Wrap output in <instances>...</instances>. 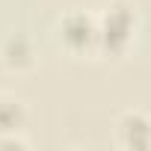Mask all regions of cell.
I'll list each match as a JSON object with an SVG mask.
<instances>
[{
  "label": "cell",
  "instance_id": "277c9868",
  "mask_svg": "<svg viewBox=\"0 0 151 151\" xmlns=\"http://www.w3.org/2000/svg\"><path fill=\"white\" fill-rule=\"evenodd\" d=\"M33 59H36L33 45H30L24 36H12V39H6V45H3V62H6L9 68H30Z\"/></svg>",
  "mask_w": 151,
  "mask_h": 151
},
{
  "label": "cell",
  "instance_id": "3957f363",
  "mask_svg": "<svg viewBox=\"0 0 151 151\" xmlns=\"http://www.w3.org/2000/svg\"><path fill=\"white\" fill-rule=\"evenodd\" d=\"M116 127H119V145H127V148H148L151 145V122L145 113L130 110L116 122Z\"/></svg>",
  "mask_w": 151,
  "mask_h": 151
},
{
  "label": "cell",
  "instance_id": "6da1fadb",
  "mask_svg": "<svg viewBox=\"0 0 151 151\" xmlns=\"http://www.w3.org/2000/svg\"><path fill=\"white\" fill-rule=\"evenodd\" d=\"M133 39V9L124 0H113L98 15V45L104 53H122Z\"/></svg>",
  "mask_w": 151,
  "mask_h": 151
},
{
  "label": "cell",
  "instance_id": "5b68a950",
  "mask_svg": "<svg viewBox=\"0 0 151 151\" xmlns=\"http://www.w3.org/2000/svg\"><path fill=\"white\" fill-rule=\"evenodd\" d=\"M24 119H27V113H24L21 101H15V98H0V133H15V130H21Z\"/></svg>",
  "mask_w": 151,
  "mask_h": 151
},
{
  "label": "cell",
  "instance_id": "7a4b0ae2",
  "mask_svg": "<svg viewBox=\"0 0 151 151\" xmlns=\"http://www.w3.org/2000/svg\"><path fill=\"white\" fill-rule=\"evenodd\" d=\"M59 39L74 53L98 45V18L89 15V12H83V9H71L59 21Z\"/></svg>",
  "mask_w": 151,
  "mask_h": 151
}]
</instances>
